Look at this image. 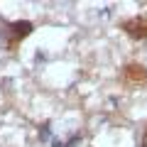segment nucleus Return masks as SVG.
Segmentation results:
<instances>
[{
    "mask_svg": "<svg viewBox=\"0 0 147 147\" xmlns=\"http://www.w3.org/2000/svg\"><path fill=\"white\" fill-rule=\"evenodd\" d=\"M125 79L130 84H145L147 81V71L142 64H127L125 66Z\"/></svg>",
    "mask_w": 147,
    "mask_h": 147,
    "instance_id": "f03ea898",
    "label": "nucleus"
},
{
    "mask_svg": "<svg viewBox=\"0 0 147 147\" xmlns=\"http://www.w3.org/2000/svg\"><path fill=\"white\" fill-rule=\"evenodd\" d=\"M123 30H125L132 39H145L147 37V17H132V20L123 22Z\"/></svg>",
    "mask_w": 147,
    "mask_h": 147,
    "instance_id": "f257e3e1",
    "label": "nucleus"
}]
</instances>
